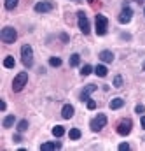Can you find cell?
I'll return each mask as SVG.
<instances>
[{"label":"cell","instance_id":"cell-4","mask_svg":"<svg viewBox=\"0 0 145 151\" xmlns=\"http://www.w3.org/2000/svg\"><path fill=\"white\" fill-rule=\"evenodd\" d=\"M77 18H79V28H80V32H82L84 35H87V34L91 32V25H89V19L86 18V14H84L82 11H79V12H77Z\"/></svg>","mask_w":145,"mask_h":151},{"label":"cell","instance_id":"cell-29","mask_svg":"<svg viewBox=\"0 0 145 151\" xmlns=\"http://www.w3.org/2000/svg\"><path fill=\"white\" fill-rule=\"evenodd\" d=\"M12 141H14V142H21V141H23V137H21L19 134H16V135L12 137Z\"/></svg>","mask_w":145,"mask_h":151},{"label":"cell","instance_id":"cell-21","mask_svg":"<svg viewBox=\"0 0 145 151\" xmlns=\"http://www.w3.org/2000/svg\"><path fill=\"white\" fill-rule=\"evenodd\" d=\"M4 5H5V9H7V11H12V9L18 5V0H5V4H4Z\"/></svg>","mask_w":145,"mask_h":151},{"label":"cell","instance_id":"cell-9","mask_svg":"<svg viewBox=\"0 0 145 151\" xmlns=\"http://www.w3.org/2000/svg\"><path fill=\"white\" fill-rule=\"evenodd\" d=\"M93 91H96V84H87V86L82 90V93H80V100H82V102H87V100H89V95H91Z\"/></svg>","mask_w":145,"mask_h":151},{"label":"cell","instance_id":"cell-3","mask_svg":"<svg viewBox=\"0 0 145 151\" xmlns=\"http://www.w3.org/2000/svg\"><path fill=\"white\" fill-rule=\"evenodd\" d=\"M26 83H28V74L26 72H19L12 81V91H21Z\"/></svg>","mask_w":145,"mask_h":151},{"label":"cell","instance_id":"cell-6","mask_svg":"<svg viewBox=\"0 0 145 151\" xmlns=\"http://www.w3.org/2000/svg\"><path fill=\"white\" fill-rule=\"evenodd\" d=\"M131 128H133V123H131L129 118H124L117 123V134L119 135H128L131 132Z\"/></svg>","mask_w":145,"mask_h":151},{"label":"cell","instance_id":"cell-11","mask_svg":"<svg viewBox=\"0 0 145 151\" xmlns=\"http://www.w3.org/2000/svg\"><path fill=\"white\" fill-rule=\"evenodd\" d=\"M51 150H61V142H44L40 146V151H51Z\"/></svg>","mask_w":145,"mask_h":151},{"label":"cell","instance_id":"cell-22","mask_svg":"<svg viewBox=\"0 0 145 151\" xmlns=\"http://www.w3.org/2000/svg\"><path fill=\"white\" fill-rule=\"evenodd\" d=\"M80 63V56L79 55H72L70 56V67H77Z\"/></svg>","mask_w":145,"mask_h":151},{"label":"cell","instance_id":"cell-32","mask_svg":"<svg viewBox=\"0 0 145 151\" xmlns=\"http://www.w3.org/2000/svg\"><path fill=\"white\" fill-rule=\"evenodd\" d=\"M140 123H142V128L145 130V116H142V119H140Z\"/></svg>","mask_w":145,"mask_h":151},{"label":"cell","instance_id":"cell-12","mask_svg":"<svg viewBox=\"0 0 145 151\" xmlns=\"http://www.w3.org/2000/svg\"><path fill=\"white\" fill-rule=\"evenodd\" d=\"M61 116H63L65 119H70V118L73 116V106L65 104V106H63V109H61Z\"/></svg>","mask_w":145,"mask_h":151},{"label":"cell","instance_id":"cell-24","mask_svg":"<svg viewBox=\"0 0 145 151\" xmlns=\"http://www.w3.org/2000/svg\"><path fill=\"white\" fill-rule=\"evenodd\" d=\"M93 70H95V69H93V67H91V65L87 63V65H84V67H82V70H80V74H82V76H89L91 72H93Z\"/></svg>","mask_w":145,"mask_h":151},{"label":"cell","instance_id":"cell-17","mask_svg":"<svg viewBox=\"0 0 145 151\" xmlns=\"http://www.w3.org/2000/svg\"><path fill=\"white\" fill-rule=\"evenodd\" d=\"M80 135H82V134H80V130H79V128H72V130L68 132V137H70L72 141H77V139H80Z\"/></svg>","mask_w":145,"mask_h":151},{"label":"cell","instance_id":"cell-15","mask_svg":"<svg viewBox=\"0 0 145 151\" xmlns=\"http://www.w3.org/2000/svg\"><path fill=\"white\" fill-rule=\"evenodd\" d=\"M107 72H109V69H107L105 65H96V67H95V74L98 76V77H105Z\"/></svg>","mask_w":145,"mask_h":151},{"label":"cell","instance_id":"cell-16","mask_svg":"<svg viewBox=\"0 0 145 151\" xmlns=\"http://www.w3.org/2000/svg\"><path fill=\"white\" fill-rule=\"evenodd\" d=\"M109 106H110V109H121L124 106V100L122 99H112Z\"/></svg>","mask_w":145,"mask_h":151},{"label":"cell","instance_id":"cell-13","mask_svg":"<svg viewBox=\"0 0 145 151\" xmlns=\"http://www.w3.org/2000/svg\"><path fill=\"white\" fill-rule=\"evenodd\" d=\"M100 60H102V62H105V63H110V62L114 60V53L109 51V49L102 51V53H100Z\"/></svg>","mask_w":145,"mask_h":151},{"label":"cell","instance_id":"cell-18","mask_svg":"<svg viewBox=\"0 0 145 151\" xmlns=\"http://www.w3.org/2000/svg\"><path fill=\"white\" fill-rule=\"evenodd\" d=\"M14 65H16L14 58H12V56H5V60H4V67H5V69H12Z\"/></svg>","mask_w":145,"mask_h":151},{"label":"cell","instance_id":"cell-8","mask_svg":"<svg viewBox=\"0 0 145 151\" xmlns=\"http://www.w3.org/2000/svg\"><path fill=\"white\" fill-rule=\"evenodd\" d=\"M131 18H133V11H131L129 7H124V9L121 11V14H119V23L126 25V23L131 21Z\"/></svg>","mask_w":145,"mask_h":151},{"label":"cell","instance_id":"cell-14","mask_svg":"<svg viewBox=\"0 0 145 151\" xmlns=\"http://www.w3.org/2000/svg\"><path fill=\"white\" fill-rule=\"evenodd\" d=\"M14 121H16V118H14V114H9V116H5L4 118V128H11L12 125H14Z\"/></svg>","mask_w":145,"mask_h":151},{"label":"cell","instance_id":"cell-5","mask_svg":"<svg viewBox=\"0 0 145 151\" xmlns=\"http://www.w3.org/2000/svg\"><path fill=\"white\" fill-rule=\"evenodd\" d=\"M107 27H109V19L103 14H96V34L98 35H105L107 34Z\"/></svg>","mask_w":145,"mask_h":151},{"label":"cell","instance_id":"cell-30","mask_svg":"<svg viewBox=\"0 0 145 151\" xmlns=\"http://www.w3.org/2000/svg\"><path fill=\"white\" fill-rule=\"evenodd\" d=\"M5 107H7V104H5L4 100H0V109H2V111H5Z\"/></svg>","mask_w":145,"mask_h":151},{"label":"cell","instance_id":"cell-27","mask_svg":"<svg viewBox=\"0 0 145 151\" xmlns=\"http://www.w3.org/2000/svg\"><path fill=\"white\" fill-rule=\"evenodd\" d=\"M144 111H145V107L142 106V104H138V106L135 107V113H138V114H144Z\"/></svg>","mask_w":145,"mask_h":151},{"label":"cell","instance_id":"cell-33","mask_svg":"<svg viewBox=\"0 0 145 151\" xmlns=\"http://www.w3.org/2000/svg\"><path fill=\"white\" fill-rule=\"evenodd\" d=\"M144 70H145V62H144Z\"/></svg>","mask_w":145,"mask_h":151},{"label":"cell","instance_id":"cell-26","mask_svg":"<svg viewBox=\"0 0 145 151\" xmlns=\"http://www.w3.org/2000/svg\"><path fill=\"white\" fill-rule=\"evenodd\" d=\"M87 109H91V111H93V109H96V102H95L93 99H89V100H87Z\"/></svg>","mask_w":145,"mask_h":151},{"label":"cell","instance_id":"cell-10","mask_svg":"<svg viewBox=\"0 0 145 151\" xmlns=\"http://www.w3.org/2000/svg\"><path fill=\"white\" fill-rule=\"evenodd\" d=\"M53 4L51 2H38L35 4V11L37 12H49V11H53Z\"/></svg>","mask_w":145,"mask_h":151},{"label":"cell","instance_id":"cell-28","mask_svg":"<svg viewBox=\"0 0 145 151\" xmlns=\"http://www.w3.org/2000/svg\"><path fill=\"white\" fill-rule=\"evenodd\" d=\"M119 150L121 151H128L129 150V144H128V142H122V144H119Z\"/></svg>","mask_w":145,"mask_h":151},{"label":"cell","instance_id":"cell-19","mask_svg":"<svg viewBox=\"0 0 145 151\" xmlns=\"http://www.w3.org/2000/svg\"><path fill=\"white\" fill-rule=\"evenodd\" d=\"M26 130H28V121H26V119H21V121L18 123V132L23 134V132H26Z\"/></svg>","mask_w":145,"mask_h":151},{"label":"cell","instance_id":"cell-2","mask_svg":"<svg viewBox=\"0 0 145 151\" xmlns=\"http://www.w3.org/2000/svg\"><path fill=\"white\" fill-rule=\"evenodd\" d=\"M0 39H2L5 44H12V42H16V39H18V32H16L12 27H5V28H2V32H0Z\"/></svg>","mask_w":145,"mask_h":151},{"label":"cell","instance_id":"cell-23","mask_svg":"<svg viewBox=\"0 0 145 151\" xmlns=\"http://www.w3.org/2000/svg\"><path fill=\"white\" fill-rule=\"evenodd\" d=\"M49 65H51V67H60V65H61V58H58V56H53V58L49 60Z\"/></svg>","mask_w":145,"mask_h":151},{"label":"cell","instance_id":"cell-7","mask_svg":"<svg viewBox=\"0 0 145 151\" xmlns=\"http://www.w3.org/2000/svg\"><path fill=\"white\" fill-rule=\"evenodd\" d=\"M105 125H107V116L105 114H98L96 118L91 119V130L93 132H100Z\"/></svg>","mask_w":145,"mask_h":151},{"label":"cell","instance_id":"cell-1","mask_svg":"<svg viewBox=\"0 0 145 151\" xmlns=\"http://www.w3.org/2000/svg\"><path fill=\"white\" fill-rule=\"evenodd\" d=\"M21 62H23L25 67H32L33 65V49H32V46L25 44L21 47Z\"/></svg>","mask_w":145,"mask_h":151},{"label":"cell","instance_id":"cell-25","mask_svg":"<svg viewBox=\"0 0 145 151\" xmlns=\"http://www.w3.org/2000/svg\"><path fill=\"white\" fill-rule=\"evenodd\" d=\"M114 86H115V88H121V86H122V77H121V76H115V77H114Z\"/></svg>","mask_w":145,"mask_h":151},{"label":"cell","instance_id":"cell-20","mask_svg":"<svg viewBox=\"0 0 145 151\" xmlns=\"http://www.w3.org/2000/svg\"><path fill=\"white\" fill-rule=\"evenodd\" d=\"M63 134H65V128H63V127H60V125H58V127H54V128H53V135H54V137H61Z\"/></svg>","mask_w":145,"mask_h":151},{"label":"cell","instance_id":"cell-34","mask_svg":"<svg viewBox=\"0 0 145 151\" xmlns=\"http://www.w3.org/2000/svg\"><path fill=\"white\" fill-rule=\"evenodd\" d=\"M75 2H79V0H75Z\"/></svg>","mask_w":145,"mask_h":151},{"label":"cell","instance_id":"cell-31","mask_svg":"<svg viewBox=\"0 0 145 151\" xmlns=\"http://www.w3.org/2000/svg\"><path fill=\"white\" fill-rule=\"evenodd\" d=\"M61 40H63V42H68V35H67V34H61Z\"/></svg>","mask_w":145,"mask_h":151}]
</instances>
